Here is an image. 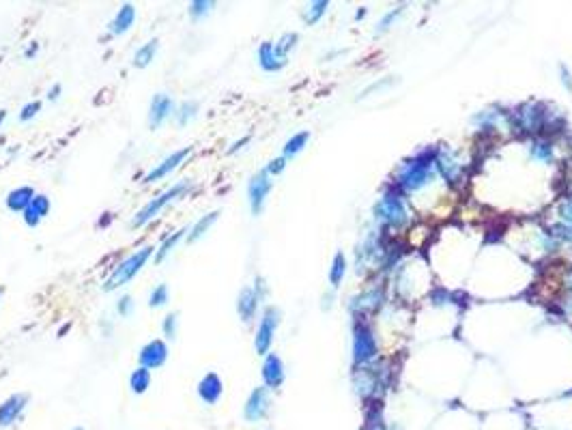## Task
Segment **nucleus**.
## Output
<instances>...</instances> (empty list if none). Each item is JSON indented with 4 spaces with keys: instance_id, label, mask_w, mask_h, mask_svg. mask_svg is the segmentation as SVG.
Returning <instances> with one entry per match:
<instances>
[{
    "instance_id": "nucleus-1",
    "label": "nucleus",
    "mask_w": 572,
    "mask_h": 430,
    "mask_svg": "<svg viewBox=\"0 0 572 430\" xmlns=\"http://www.w3.org/2000/svg\"><path fill=\"white\" fill-rule=\"evenodd\" d=\"M155 246H142L140 250H136L134 254H130L128 258H123L117 267H112L110 276L105 278V282L101 284L103 293H112V290H119L123 286H128L142 269L145 265L155 256Z\"/></svg>"
},
{
    "instance_id": "nucleus-2",
    "label": "nucleus",
    "mask_w": 572,
    "mask_h": 430,
    "mask_svg": "<svg viewBox=\"0 0 572 430\" xmlns=\"http://www.w3.org/2000/svg\"><path fill=\"white\" fill-rule=\"evenodd\" d=\"M192 187H194V181H192V179H181V181L172 183L166 192H162L160 196H155L153 200H149V202L134 215V218H132V229H142V226H147L151 220L157 218V215H160L168 204H172V202L181 200L185 194H189Z\"/></svg>"
},
{
    "instance_id": "nucleus-3",
    "label": "nucleus",
    "mask_w": 572,
    "mask_h": 430,
    "mask_svg": "<svg viewBox=\"0 0 572 430\" xmlns=\"http://www.w3.org/2000/svg\"><path fill=\"white\" fill-rule=\"evenodd\" d=\"M280 318H282V312L276 308V305H267L263 310V316H261V322H259V330H256V336H254V349L259 355H267L271 345H274V336H276V330L280 325Z\"/></svg>"
},
{
    "instance_id": "nucleus-4",
    "label": "nucleus",
    "mask_w": 572,
    "mask_h": 430,
    "mask_svg": "<svg viewBox=\"0 0 572 430\" xmlns=\"http://www.w3.org/2000/svg\"><path fill=\"white\" fill-rule=\"evenodd\" d=\"M265 293H267V286H265L263 278H256L252 286H244L239 290V295H237V314H239V318L244 322H252L254 320Z\"/></svg>"
},
{
    "instance_id": "nucleus-5",
    "label": "nucleus",
    "mask_w": 572,
    "mask_h": 430,
    "mask_svg": "<svg viewBox=\"0 0 572 430\" xmlns=\"http://www.w3.org/2000/svg\"><path fill=\"white\" fill-rule=\"evenodd\" d=\"M430 177V153L415 157L413 162H407L398 174V183L405 189H417L422 187Z\"/></svg>"
},
{
    "instance_id": "nucleus-6",
    "label": "nucleus",
    "mask_w": 572,
    "mask_h": 430,
    "mask_svg": "<svg viewBox=\"0 0 572 430\" xmlns=\"http://www.w3.org/2000/svg\"><path fill=\"white\" fill-rule=\"evenodd\" d=\"M194 153V147H183V149H177V151H172L170 155H166L160 164H155L147 174H145V179H142V183L145 185H153V183H157V181H162V179H166L168 174H172L189 155Z\"/></svg>"
},
{
    "instance_id": "nucleus-7",
    "label": "nucleus",
    "mask_w": 572,
    "mask_h": 430,
    "mask_svg": "<svg viewBox=\"0 0 572 430\" xmlns=\"http://www.w3.org/2000/svg\"><path fill=\"white\" fill-rule=\"evenodd\" d=\"M271 187H274V181H271V177H269V172L265 168L250 177V183H248V200H250L252 215H261L263 213L265 200H267Z\"/></svg>"
},
{
    "instance_id": "nucleus-8",
    "label": "nucleus",
    "mask_w": 572,
    "mask_h": 430,
    "mask_svg": "<svg viewBox=\"0 0 572 430\" xmlns=\"http://www.w3.org/2000/svg\"><path fill=\"white\" fill-rule=\"evenodd\" d=\"M175 110H177V103H175L172 95L155 93L151 103H149V125H151V130L162 127L170 117H175Z\"/></svg>"
},
{
    "instance_id": "nucleus-9",
    "label": "nucleus",
    "mask_w": 572,
    "mask_h": 430,
    "mask_svg": "<svg viewBox=\"0 0 572 430\" xmlns=\"http://www.w3.org/2000/svg\"><path fill=\"white\" fill-rule=\"evenodd\" d=\"M271 409V396L267 387H254L252 394L248 396L246 404H244V417L246 421H261L263 417H267Z\"/></svg>"
},
{
    "instance_id": "nucleus-10",
    "label": "nucleus",
    "mask_w": 572,
    "mask_h": 430,
    "mask_svg": "<svg viewBox=\"0 0 572 430\" xmlns=\"http://www.w3.org/2000/svg\"><path fill=\"white\" fill-rule=\"evenodd\" d=\"M377 355V342L366 325H355L353 330V360L355 364H366Z\"/></svg>"
},
{
    "instance_id": "nucleus-11",
    "label": "nucleus",
    "mask_w": 572,
    "mask_h": 430,
    "mask_svg": "<svg viewBox=\"0 0 572 430\" xmlns=\"http://www.w3.org/2000/svg\"><path fill=\"white\" fill-rule=\"evenodd\" d=\"M168 362V345L162 338H153L149 340L140 353H138V364L147 370H157Z\"/></svg>"
},
{
    "instance_id": "nucleus-12",
    "label": "nucleus",
    "mask_w": 572,
    "mask_h": 430,
    "mask_svg": "<svg viewBox=\"0 0 572 430\" xmlns=\"http://www.w3.org/2000/svg\"><path fill=\"white\" fill-rule=\"evenodd\" d=\"M377 218L381 222H385V224L400 226V224L407 222V209H405V204H402V200L398 196H385L377 204Z\"/></svg>"
},
{
    "instance_id": "nucleus-13",
    "label": "nucleus",
    "mask_w": 572,
    "mask_h": 430,
    "mask_svg": "<svg viewBox=\"0 0 572 430\" xmlns=\"http://www.w3.org/2000/svg\"><path fill=\"white\" fill-rule=\"evenodd\" d=\"M28 400H31V396L22 394V392L11 394L7 400H3V404H0V428L14 426L22 417L24 409L28 407Z\"/></svg>"
},
{
    "instance_id": "nucleus-14",
    "label": "nucleus",
    "mask_w": 572,
    "mask_h": 430,
    "mask_svg": "<svg viewBox=\"0 0 572 430\" xmlns=\"http://www.w3.org/2000/svg\"><path fill=\"white\" fill-rule=\"evenodd\" d=\"M196 394H198V398H200L204 404H209V407L217 404L219 398L224 396V381H222V377H219L217 372H207V374L198 381V385H196Z\"/></svg>"
},
{
    "instance_id": "nucleus-15",
    "label": "nucleus",
    "mask_w": 572,
    "mask_h": 430,
    "mask_svg": "<svg viewBox=\"0 0 572 430\" xmlns=\"http://www.w3.org/2000/svg\"><path fill=\"white\" fill-rule=\"evenodd\" d=\"M261 374H263V383H265L267 389H278V387L284 383V377H286V372H284V364H282L280 355H276V353L269 351V353L265 355V360H263Z\"/></svg>"
},
{
    "instance_id": "nucleus-16",
    "label": "nucleus",
    "mask_w": 572,
    "mask_h": 430,
    "mask_svg": "<svg viewBox=\"0 0 572 430\" xmlns=\"http://www.w3.org/2000/svg\"><path fill=\"white\" fill-rule=\"evenodd\" d=\"M52 211V202L46 194H37L33 198V202L28 204V209L22 213V218H24V224L28 229H37L41 224V220L46 218V215H50Z\"/></svg>"
},
{
    "instance_id": "nucleus-17",
    "label": "nucleus",
    "mask_w": 572,
    "mask_h": 430,
    "mask_svg": "<svg viewBox=\"0 0 572 430\" xmlns=\"http://www.w3.org/2000/svg\"><path fill=\"white\" fill-rule=\"evenodd\" d=\"M134 22H136V7L132 3H125V5H121V9L114 14V18L110 20L108 33L112 37H121L134 26Z\"/></svg>"
},
{
    "instance_id": "nucleus-18",
    "label": "nucleus",
    "mask_w": 572,
    "mask_h": 430,
    "mask_svg": "<svg viewBox=\"0 0 572 430\" xmlns=\"http://www.w3.org/2000/svg\"><path fill=\"white\" fill-rule=\"evenodd\" d=\"M259 65H261L263 71L274 73V71H280L286 65V58L278 54V50H276V46L271 41H263L259 46Z\"/></svg>"
},
{
    "instance_id": "nucleus-19",
    "label": "nucleus",
    "mask_w": 572,
    "mask_h": 430,
    "mask_svg": "<svg viewBox=\"0 0 572 430\" xmlns=\"http://www.w3.org/2000/svg\"><path fill=\"white\" fill-rule=\"evenodd\" d=\"M37 196V192L31 187V185H22V187H16L7 194L5 198V204L9 211L14 213H24L28 209V204L33 202V198Z\"/></svg>"
},
{
    "instance_id": "nucleus-20",
    "label": "nucleus",
    "mask_w": 572,
    "mask_h": 430,
    "mask_svg": "<svg viewBox=\"0 0 572 430\" xmlns=\"http://www.w3.org/2000/svg\"><path fill=\"white\" fill-rule=\"evenodd\" d=\"M217 218H219V211H209L207 215H200V218L189 226V231H187V243L192 246V243H196L198 239H202L209 231H211V226L217 222Z\"/></svg>"
},
{
    "instance_id": "nucleus-21",
    "label": "nucleus",
    "mask_w": 572,
    "mask_h": 430,
    "mask_svg": "<svg viewBox=\"0 0 572 430\" xmlns=\"http://www.w3.org/2000/svg\"><path fill=\"white\" fill-rule=\"evenodd\" d=\"M198 112H200V101H196V99H185V101H181V103L177 105V110H175V121H177L179 127H185V125H189V123L198 117Z\"/></svg>"
},
{
    "instance_id": "nucleus-22",
    "label": "nucleus",
    "mask_w": 572,
    "mask_h": 430,
    "mask_svg": "<svg viewBox=\"0 0 572 430\" xmlns=\"http://www.w3.org/2000/svg\"><path fill=\"white\" fill-rule=\"evenodd\" d=\"M157 50H160V39H151V41H147L145 46H140V48L136 50L132 65H134L136 69H147V67L155 61Z\"/></svg>"
},
{
    "instance_id": "nucleus-23",
    "label": "nucleus",
    "mask_w": 572,
    "mask_h": 430,
    "mask_svg": "<svg viewBox=\"0 0 572 430\" xmlns=\"http://www.w3.org/2000/svg\"><path fill=\"white\" fill-rule=\"evenodd\" d=\"M187 231H189V229H185V226H183V229L175 231L172 235H168V237H166V239L162 241V246H160V248L155 250V256H153V261H155L157 265H160V263H164V261H166V258H168V256L172 254V250L177 248V243H179V241L183 239V235H185Z\"/></svg>"
},
{
    "instance_id": "nucleus-24",
    "label": "nucleus",
    "mask_w": 572,
    "mask_h": 430,
    "mask_svg": "<svg viewBox=\"0 0 572 430\" xmlns=\"http://www.w3.org/2000/svg\"><path fill=\"white\" fill-rule=\"evenodd\" d=\"M151 381H153L151 370H147V368H142V366H138V368L130 374V387H132V392H134L136 396H142V394L151 387Z\"/></svg>"
},
{
    "instance_id": "nucleus-25",
    "label": "nucleus",
    "mask_w": 572,
    "mask_h": 430,
    "mask_svg": "<svg viewBox=\"0 0 572 430\" xmlns=\"http://www.w3.org/2000/svg\"><path fill=\"white\" fill-rule=\"evenodd\" d=\"M308 140H310V132H299V134H295L293 138H288L286 140V145H284V151H282V157H295L297 153H301L303 151V147L308 145Z\"/></svg>"
},
{
    "instance_id": "nucleus-26",
    "label": "nucleus",
    "mask_w": 572,
    "mask_h": 430,
    "mask_svg": "<svg viewBox=\"0 0 572 430\" xmlns=\"http://www.w3.org/2000/svg\"><path fill=\"white\" fill-rule=\"evenodd\" d=\"M213 7H215V3H211V0H194V3H189V7H187V14L194 22H200V20L211 16Z\"/></svg>"
},
{
    "instance_id": "nucleus-27",
    "label": "nucleus",
    "mask_w": 572,
    "mask_h": 430,
    "mask_svg": "<svg viewBox=\"0 0 572 430\" xmlns=\"http://www.w3.org/2000/svg\"><path fill=\"white\" fill-rule=\"evenodd\" d=\"M347 273V261H345V254L338 252L331 261V269H329V282L331 286H338L342 282V278H345Z\"/></svg>"
},
{
    "instance_id": "nucleus-28",
    "label": "nucleus",
    "mask_w": 572,
    "mask_h": 430,
    "mask_svg": "<svg viewBox=\"0 0 572 430\" xmlns=\"http://www.w3.org/2000/svg\"><path fill=\"white\" fill-rule=\"evenodd\" d=\"M170 299V293H168V286L166 284H157L151 295H149V308L157 310V308H164Z\"/></svg>"
},
{
    "instance_id": "nucleus-29",
    "label": "nucleus",
    "mask_w": 572,
    "mask_h": 430,
    "mask_svg": "<svg viewBox=\"0 0 572 430\" xmlns=\"http://www.w3.org/2000/svg\"><path fill=\"white\" fill-rule=\"evenodd\" d=\"M177 330H179V312H168L162 320V334L168 340L177 338Z\"/></svg>"
},
{
    "instance_id": "nucleus-30",
    "label": "nucleus",
    "mask_w": 572,
    "mask_h": 430,
    "mask_svg": "<svg viewBox=\"0 0 572 430\" xmlns=\"http://www.w3.org/2000/svg\"><path fill=\"white\" fill-rule=\"evenodd\" d=\"M327 7H329V3H325V0H318V3H310L308 9H306L303 20H306L308 24H316V22L325 16Z\"/></svg>"
},
{
    "instance_id": "nucleus-31",
    "label": "nucleus",
    "mask_w": 572,
    "mask_h": 430,
    "mask_svg": "<svg viewBox=\"0 0 572 430\" xmlns=\"http://www.w3.org/2000/svg\"><path fill=\"white\" fill-rule=\"evenodd\" d=\"M297 41H299V37L295 35V33H284L282 37H280V41L278 43H274L276 46V50H278V54L280 56H284V58H288V52L297 46Z\"/></svg>"
},
{
    "instance_id": "nucleus-32",
    "label": "nucleus",
    "mask_w": 572,
    "mask_h": 430,
    "mask_svg": "<svg viewBox=\"0 0 572 430\" xmlns=\"http://www.w3.org/2000/svg\"><path fill=\"white\" fill-rule=\"evenodd\" d=\"M39 112H41V101H37V99H35V101H28V103L22 108V110H20V121H22V123H28V121H33Z\"/></svg>"
},
{
    "instance_id": "nucleus-33",
    "label": "nucleus",
    "mask_w": 572,
    "mask_h": 430,
    "mask_svg": "<svg viewBox=\"0 0 572 430\" xmlns=\"http://www.w3.org/2000/svg\"><path fill=\"white\" fill-rule=\"evenodd\" d=\"M132 310H134V299H132V295H121L119 301H117V312H119V316L128 318V316L132 314Z\"/></svg>"
},
{
    "instance_id": "nucleus-34",
    "label": "nucleus",
    "mask_w": 572,
    "mask_h": 430,
    "mask_svg": "<svg viewBox=\"0 0 572 430\" xmlns=\"http://www.w3.org/2000/svg\"><path fill=\"white\" fill-rule=\"evenodd\" d=\"M286 168V157H276V159H271L269 164H267V172H269V177H276V174H280L282 170Z\"/></svg>"
},
{
    "instance_id": "nucleus-35",
    "label": "nucleus",
    "mask_w": 572,
    "mask_h": 430,
    "mask_svg": "<svg viewBox=\"0 0 572 430\" xmlns=\"http://www.w3.org/2000/svg\"><path fill=\"white\" fill-rule=\"evenodd\" d=\"M531 153H534L536 159H548L551 157V147L546 142H536L534 149H531Z\"/></svg>"
},
{
    "instance_id": "nucleus-36",
    "label": "nucleus",
    "mask_w": 572,
    "mask_h": 430,
    "mask_svg": "<svg viewBox=\"0 0 572 430\" xmlns=\"http://www.w3.org/2000/svg\"><path fill=\"white\" fill-rule=\"evenodd\" d=\"M366 430H385V426H383V421H381L379 413H370V417H368V424H366Z\"/></svg>"
},
{
    "instance_id": "nucleus-37",
    "label": "nucleus",
    "mask_w": 572,
    "mask_h": 430,
    "mask_svg": "<svg viewBox=\"0 0 572 430\" xmlns=\"http://www.w3.org/2000/svg\"><path fill=\"white\" fill-rule=\"evenodd\" d=\"M559 213H561V218H563L566 222H570V224H572V198H568V200L561 204Z\"/></svg>"
},
{
    "instance_id": "nucleus-38",
    "label": "nucleus",
    "mask_w": 572,
    "mask_h": 430,
    "mask_svg": "<svg viewBox=\"0 0 572 430\" xmlns=\"http://www.w3.org/2000/svg\"><path fill=\"white\" fill-rule=\"evenodd\" d=\"M248 142H250V136H246V138H241L239 142H235V145H233L231 149H228L226 153H228V155H235V153H237V151H241V149H244V145H248Z\"/></svg>"
},
{
    "instance_id": "nucleus-39",
    "label": "nucleus",
    "mask_w": 572,
    "mask_h": 430,
    "mask_svg": "<svg viewBox=\"0 0 572 430\" xmlns=\"http://www.w3.org/2000/svg\"><path fill=\"white\" fill-rule=\"evenodd\" d=\"M396 16H400V9H394L392 14H388V16H385V18H383V20L379 22V31H383V28H388V24H390V22H392V20H394Z\"/></svg>"
},
{
    "instance_id": "nucleus-40",
    "label": "nucleus",
    "mask_w": 572,
    "mask_h": 430,
    "mask_svg": "<svg viewBox=\"0 0 572 430\" xmlns=\"http://www.w3.org/2000/svg\"><path fill=\"white\" fill-rule=\"evenodd\" d=\"M61 93H63V86H61V84L56 82V84H54V86H52V88L48 90V99H50V101H58Z\"/></svg>"
},
{
    "instance_id": "nucleus-41",
    "label": "nucleus",
    "mask_w": 572,
    "mask_h": 430,
    "mask_svg": "<svg viewBox=\"0 0 572 430\" xmlns=\"http://www.w3.org/2000/svg\"><path fill=\"white\" fill-rule=\"evenodd\" d=\"M37 52H39V43H37V41H33V43L26 48L24 56H26V58H35V56H37Z\"/></svg>"
},
{
    "instance_id": "nucleus-42",
    "label": "nucleus",
    "mask_w": 572,
    "mask_h": 430,
    "mask_svg": "<svg viewBox=\"0 0 572 430\" xmlns=\"http://www.w3.org/2000/svg\"><path fill=\"white\" fill-rule=\"evenodd\" d=\"M561 80H563V84H566V88L568 90H572V82H570V75H568V71H566V67H561Z\"/></svg>"
},
{
    "instance_id": "nucleus-43",
    "label": "nucleus",
    "mask_w": 572,
    "mask_h": 430,
    "mask_svg": "<svg viewBox=\"0 0 572 430\" xmlns=\"http://www.w3.org/2000/svg\"><path fill=\"white\" fill-rule=\"evenodd\" d=\"M5 119H7V110H0V125L5 123Z\"/></svg>"
},
{
    "instance_id": "nucleus-44",
    "label": "nucleus",
    "mask_w": 572,
    "mask_h": 430,
    "mask_svg": "<svg viewBox=\"0 0 572 430\" xmlns=\"http://www.w3.org/2000/svg\"><path fill=\"white\" fill-rule=\"evenodd\" d=\"M73 430H84V428H80V426H78V428H73Z\"/></svg>"
},
{
    "instance_id": "nucleus-45",
    "label": "nucleus",
    "mask_w": 572,
    "mask_h": 430,
    "mask_svg": "<svg viewBox=\"0 0 572 430\" xmlns=\"http://www.w3.org/2000/svg\"><path fill=\"white\" fill-rule=\"evenodd\" d=\"M0 297H3V288H0Z\"/></svg>"
}]
</instances>
